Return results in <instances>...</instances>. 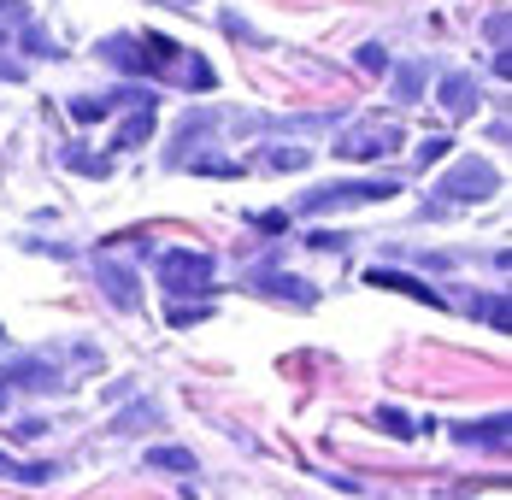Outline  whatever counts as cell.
Segmentation results:
<instances>
[{
    "label": "cell",
    "mask_w": 512,
    "mask_h": 500,
    "mask_svg": "<svg viewBox=\"0 0 512 500\" xmlns=\"http://www.w3.org/2000/svg\"><path fill=\"white\" fill-rule=\"evenodd\" d=\"M101 53L118 71H136V77H177L189 89H212L218 83L201 53H183L171 36H106Z\"/></svg>",
    "instance_id": "obj_1"
},
{
    "label": "cell",
    "mask_w": 512,
    "mask_h": 500,
    "mask_svg": "<svg viewBox=\"0 0 512 500\" xmlns=\"http://www.w3.org/2000/svg\"><path fill=\"white\" fill-rule=\"evenodd\" d=\"M389 195H401V183H395V177H359V183L312 189L295 212H301V218H318V212H336V206H365V200H389Z\"/></svg>",
    "instance_id": "obj_2"
},
{
    "label": "cell",
    "mask_w": 512,
    "mask_h": 500,
    "mask_svg": "<svg viewBox=\"0 0 512 500\" xmlns=\"http://www.w3.org/2000/svg\"><path fill=\"white\" fill-rule=\"evenodd\" d=\"M154 277L165 295H201L206 283H212V259L195 248H165L154 259Z\"/></svg>",
    "instance_id": "obj_3"
},
{
    "label": "cell",
    "mask_w": 512,
    "mask_h": 500,
    "mask_svg": "<svg viewBox=\"0 0 512 500\" xmlns=\"http://www.w3.org/2000/svg\"><path fill=\"white\" fill-rule=\"evenodd\" d=\"M395 148H401V124H395V118H371V124H354V130L336 142V153H342V159H359V165H365V159H389Z\"/></svg>",
    "instance_id": "obj_4"
},
{
    "label": "cell",
    "mask_w": 512,
    "mask_h": 500,
    "mask_svg": "<svg viewBox=\"0 0 512 500\" xmlns=\"http://www.w3.org/2000/svg\"><path fill=\"white\" fill-rule=\"evenodd\" d=\"M436 189H442L448 200H489V195H501V171L483 165V159H465L460 171H448Z\"/></svg>",
    "instance_id": "obj_5"
},
{
    "label": "cell",
    "mask_w": 512,
    "mask_h": 500,
    "mask_svg": "<svg viewBox=\"0 0 512 500\" xmlns=\"http://www.w3.org/2000/svg\"><path fill=\"white\" fill-rule=\"evenodd\" d=\"M0 383H6V389H59V371L42 365V359H24V365H12Z\"/></svg>",
    "instance_id": "obj_6"
},
{
    "label": "cell",
    "mask_w": 512,
    "mask_h": 500,
    "mask_svg": "<svg viewBox=\"0 0 512 500\" xmlns=\"http://www.w3.org/2000/svg\"><path fill=\"white\" fill-rule=\"evenodd\" d=\"M371 289H401V295L424 300V306H442V295H436V289H424L418 277H401V271H371Z\"/></svg>",
    "instance_id": "obj_7"
},
{
    "label": "cell",
    "mask_w": 512,
    "mask_h": 500,
    "mask_svg": "<svg viewBox=\"0 0 512 500\" xmlns=\"http://www.w3.org/2000/svg\"><path fill=\"white\" fill-rule=\"evenodd\" d=\"M442 106H448L454 118H471V112H477V83H471V77H448V83H442Z\"/></svg>",
    "instance_id": "obj_8"
},
{
    "label": "cell",
    "mask_w": 512,
    "mask_h": 500,
    "mask_svg": "<svg viewBox=\"0 0 512 500\" xmlns=\"http://www.w3.org/2000/svg\"><path fill=\"white\" fill-rule=\"evenodd\" d=\"M259 289H265V295H277V300H295V306H312V289L301 283V277H283V271H265V277H259Z\"/></svg>",
    "instance_id": "obj_9"
},
{
    "label": "cell",
    "mask_w": 512,
    "mask_h": 500,
    "mask_svg": "<svg viewBox=\"0 0 512 500\" xmlns=\"http://www.w3.org/2000/svg\"><path fill=\"white\" fill-rule=\"evenodd\" d=\"M101 289H106L112 300H118L124 312L136 306V277H130V271H118V265H101Z\"/></svg>",
    "instance_id": "obj_10"
},
{
    "label": "cell",
    "mask_w": 512,
    "mask_h": 500,
    "mask_svg": "<svg viewBox=\"0 0 512 500\" xmlns=\"http://www.w3.org/2000/svg\"><path fill=\"white\" fill-rule=\"evenodd\" d=\"M148 465H154V471H177V477H189L201 459H195L189 448H154V453H148Z\"/></svg>",
    "instance_id": "obj_11"
},
{
    "label": "cell",
    "mask_w": 512,
    "mask_h": 500,
    "mask_svg": "<svg viewBox=\"0 0 512 500\" xmlns=\"http://www.w3.org/2000/svg\"><path fill=\"white\" fill-rule=\"evenodd\" d=\"M148 136H154V106H142V112L112 136V148H136V142H148Z\"/></svg>",
    "instance_id": "obj_12"
},
{
    "label": "cell",
    "mask_w": 512,
    "mask_h": 500,
    "mask_svg": "<svg viewBox=\"0 0 512 500\" xmlns=\"http://www.w3.org/2000/svg\"><path fill=\"white\" fill-rule=\"evenodd\" d=\"M460 442H489V448H507V418H489V424H465Z\"/></svg>",
    "instance_id": "obj_13"
},
{
    "label": "cell",
    "mask_w": 512,
    "mask_h": 500,
    "mask_svg": "<svg viewBox=\"0 0 512 500\" xmlns=\"http://www.w3.org/2000/svg\"><path fill=\"white\" fill-rule=\"evenodd\" d=\"M424 77H430V65H418V59H412V65H401V71H395V95H401V100H418Z\"/></svg>",
    "instance_id": "obj_14"
},
{
    "label": "cell",
    "mask_w": 512,
    "mask_h": 500,
    "mask_svg": "<svg viewBox=\"0 0 512 500\" xmlns=\"http://www.w3.org/2000/svg\"><path fill=\"white\" fill-rule=\"evenodd\" d=\"M377 418H383V430H389L395 442H412V418H407V412H401V406H383Z\"/></svg>",
    "instance_id": "obj_15"
},
{
    "label": "cell",
    "mask_w": 512,
    "mask_h": 500,
    "mask_svg": "<svg viewBox=\"0 0 512 500\" xmlns=\"http://www.w3.org/2000/svg\"><path fill=\"white\" fill-rule=\"evenodd\" d=\"M265 165L271 171H301L307 165V148H277V153H265Z\"/></svg>",
    "instance_id": "obj_16"
},
{
    "label": "cell",
    "mask_w": 512,
    "mask_h": 500,
    "mask_svg": "<svg viewBox=\"0 0 512 500\" xmlns=\"http://www.w3.org/2000/svg\"><path fill=\"white\" fill-rule=\"evenodd\" d=\"M477 318H489V330H507V295H489L477 306Z\"/></svg>",
    "instance_id": "obj_17"
},
{
    "label": "cell",
    "mask_w": 512,
    "mask_h": 500,
    "mask_svg": "<svg viewBox=\"0 0 512 500\" xmlns=\"http://www.w3.org/2000/svg\"><path fill=\"white\" fill-rule=\"evenodd\" d=\"M448 153H454V142H448V136H430V142L418 148V165H436V159H448Z\"/></svg>",
    "instance_id": "obj_18"
},
{
    "label": "cell",
    "mask_w": 512,
    "mask_h": 500,
    "mask_svg": "<svg viewBox=\"0 0 512 500\" xmlns=\"http://www.w3.org/2000/svg\"><path fill=\"white\" fill-rule=\"evenodd\" d=\"M359 65H365V71H383V65H389V53L377 48V42H365V48H359Z\"/></svg>",
    "instance_id": "obj_19"
},
{
    "label": "cell",
    "mask_w": 512,
    "mask_h": 500,
    "mask_svg": "<svg viewBox=\"0 0 512 500\" xmlns=\"http://www.w3.org/2000/svg\"><path fill=\"white\" fill-rule=\"evenodd\" d=\"M483 30H489V42H495V48H507V12H489V24H483Z\"/></svg>",
    "instance_id": "obj_20"
},
{
    "label": "cell",
    "mask_w": 512,
    "mask_h": 500,
    "mask_svg": "<svg viewBox=\"0 0 512 500\" xmlns=\"http://www.w3.org/2000/svg\"><path fill=\"white\" fill-rule=\"evenodd\" d=\"M24 48H30V53H53V42L36 30V24H30V30H24Z\"/></svg>",
    "instance_id": "obj_21"
},
{
    "label": "cell",
    "mask_w": 512,
    "mask_h": 500,
    "mask_svg": "<svg viewBox=\"0 0 512 500\" xmlns=\"http://www.w3.org/2000/svg\"><path fill=\"white\" fill-rule=\"evenodd\" d=\"M0 471H6V453H0Z\"/></svg>",
    "instance_id": "obj_22"
},
{
    "label": "cell",
    "mask_w": 512,
    "mask_h": 500,
    "mask_svg": "<svg viewBox=\"0 0 512 500\" xmlns=\"http://www.w3.org/2000/svg\"><path fill=\"white\" fill-rule=\"evenodd\" d=\"M0 342H6V330H0Z\"/></svg>",
    "instance_id": "obj_23"
},
{
    "label": "cell",
    "mask_w": 512,
    "mask_h": 500,
    "mask_svg": "<svg viewBox=\"0 0 512 500\" xmlns=\"http://www.w3.org/2000/svg\"><path fill=\"white\" fill-rule=\"evenodd\" d=\"M0 395H6V383H0Z\"/></svg>",
    "instance_id": "obj_24"
}]
</instances>
